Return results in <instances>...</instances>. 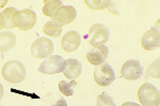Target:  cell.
I'll list each match as a JSON object with an SVG mask.
<instances>
[{"instance_id": "26", "label": "cell", "mask_w": 160, "mask_h": 106, "mask_svg": "<svg viewBox=\"0 0 160 106\" xmlns=\"http://www.w3.org/2000/svg\"><path fill=\"white\" fill-rule=\"evenodd\" d=\"M2 97H3V86H2V84H0V100Z\"/></svg>"}, {"instance_id": "1", "label": "cell", "mask_w": 160, "mask_h": 106, "mask_svg": "<svg viewBox=\"0 0 160 106\" xmlns=\"http://www.w3.org/2000/svg\"><path fill=\"white\" fill-rule=\"evenodd\" d=\"M26 73H27L26 67L19 61H10L2 67L3 79L13 84H17V83L24 81Z\"/></svg>"}, {"instance_id": "12", "label": "cell", "mask_w": 160, "mask_h": 106, "mask_svg": "<svg viewBox=\"0 0 160 106\" xmlns=\"http://www.w3.org/2000/svg\"><path fill=\"white\" fill-rule=\"evenodd\" d=\"M81 37L77 31H69L63 36L61 40V47L66 52H74L80 47Z\"/></svg>"}, {"instance_id": "15", "label": "cell", "mask_w": 160, "mask_h": 106, "mask_svg": "<svg viewBox=\"0 0 160 106\" xmlns=\"http://www.w3.org/2000/svg\"><path fill=\"white\" fill-rule=\"evenodd\" d=\"M62 30H63V27L60 24H58V22L53 21V20L46 22L43 27L44 33L46 35L50 36V37H59L62 33Z\"/></svg>"}, {"instance_id": "4", "label": "cell", "mask_w": 160, "mask_h": 106, "mask_svg": "<svg viewBox=\"0 0 160 106\" xmlns=\"http://www.w3.org/2000/svg\"><path fill=\"white\" fill-rule=\"evenodd\" d=\"M110 37V32L106 25L102 24H94L90 28L89 34L87 38L89 44L93 47H96L99 45H105Z\"/></svg>"}, {"instance_id": "22", "label": "cell", "mask_w": 160, "mask_h": 106, "mask_svg": "<svg viewBox=\"0 0 160 106\" xmlns=\"http://www.w3.org/2000/svg\"><path fill=\"white\" fill-rule=\"evenodd\" d=\"M50 106H68V103H66V101L63 99V98H60L57 102L55 103V104L50 105Z\"/></svg>"}, {"instance_id": "20", "label": "cell", "mask_w": 160, "mask_h": 106, "mask_svg": "<svg viewBox=\"0 0 160 106\" xmlns=\"http://www.w3.org/2000/svg\"><path fill=\"white\" fill-rule=\"evenodd\" d=\"M97 106H117V105L113 102L112 98L106 94H99L98 98H97Z\"/></svg>"}, {"instance_id": "23", "label": "cell", "mask_w": 160, "mask_h": 106, "mask_svg": "<svg viewBox=\"0 0 160 106\" xmlns=\"http://www.w3.org/2000/svg\"><path fill=\"white\" fill-rule=\"evenodd\" d=\"M4 28V17L3 15H2V12L0 13V31Z\"/></svg>"}, {"instance_id": "8", "label": "cell", "mask_w": 160, "mask_h": 106, "mask_svg": "<svg viewBox=\"0 0 160 106\" xmlns=\"http://www.w3.org/2000/svg\"><path fill=\"white\" fill-rule=\"evenodd\" d=\"M143 74V66L137 59H129L121 69V76L128 81H136Z\"/></svg>"}, {"instance_id": "16", "label": "cell", "mask_w": 160, "mask_h": 106, "mask_svg": "<svg viewBox=\"0 0 160 106\" xmlns=\"http://www.w3.org/2000/svg\"><path fill=\"white\" fill-rule=\"evenodd\" d=\"M62 7L61 0H45L43 7V14L48 17H52L59 7Z\"/></svg>"}, {"instance_id": "2", "label": "cell", "mask_w": 160, "mask_h": 106, "mask_svg": "<svg viewBox=\"0 0 160 106\" xmlns=\"http://www.w3.org/2000/svg\"><path fill=\"white\" fill-rule=\"evenodd\" d=\"M138 97L143 106H159L160 94L151 83H144L138 90Z\"/></svg>"}, {"instance_id": "6", "label": "cell", "mask_w": 160, "mask_h": 106, "mask_svg": "<svg viewBox=\"0 0 160 106\" xmlns=\"http://www.w3.org/2000/svg\"><path fill=\"white\" fill-rule=\"evenodd\" d=\"M64 58L60 55H50L38 67V72L44 74H55L63 72Z\"/></svg>"}, {"instance_id": "17", "label": "cell", "mask_w": 160, "mask_h": 106, "mask_svg": "<svg viewBox=\"0 0 160 106\" xmlns=\"http://www.w3.org/2000/svg\"><path fill=\"white\" fill-rule=\"evenodd\" d=\"M18 12L15 7H8L2 12V15L4 17V29L11 30L15 27L14 22H13V17L16 13Z\"/></svg>"}, {"instance_id": "19", "label": "cell", "mask_w": 160, "mask_h": 106, "mask_svg": "<svg viewBox=\"0 0 160 106\" xmlns=\"http://www.w3.org/2000/svg\"><path fill=\"white\" fill-rule=\"evenodd\" d=\"M84 4H87L92 10H102L111 6L109 0H84Z\"/></svg>"}, {"instance_id": "9", "label": "cell", "mask_w": 160, "mask_h": 106, "mask_svg": "<svg viewBox=\"0 0 160 106\" xmlns=\"http://www.w3.org/2000/svg\"><path fill=\"white\" fill-rule=\"evenodd\" d=\"M77 11L72 6H62L56 11L52 16V20L58 24H60L62 27L66 25H69L76 19Z\"/></svg>"}, {"instance_id": "13", "label": "cell", "mask_w": 160, "mask_h": 106, "mask_svg": "<svg viewBox=\"0 0 160 106\" xmlns=\"http://www.w3.org/2000/svg\"><path fill=\"white\" fill-rule=\"evenodd\" d=\"M82 71V65L81 63L76 58H68L64 59V69L63 74L65 77L69 80L77 79Z\"/></svg>"}, {"instance_id": "11", "label": "cell", "mask_w": 160, "mask_h": 106, "mask_svg": "<svg viewBox=\"0 0 160 106\" xmlns=\"http://www.w3.org/2000/svg\"><path fill=\"white\" fill-rule=\"evenodd\" d=\"M142 48L146 51H152L158 49L160 46V34L159 31L155 28H152L144 33L141 38Z\"/></svg>"}, {"instance_id": "5", "label": "cell", "mask_w": 160, "mask_h": 106, "mask_svg": "<svg viewBox=\"0 0 160 106\" xmlns=\"http://www.w3.org/2000/svg\"><path fill=\"white\" fill-rule=\"evenodd\" d=\"M53 44L51 39L45 37L37 38L31 45V55L35 58H45L51 55L53 52Z\"/></svg>"}, {"instance_id": "18", "label": "cell", "mask_w": 160, "mask_h": 106, "mask_svg": "<svg viewBox=\"0 0 160 106\" xmlns=\"http://www.w3.org/2000/svg\"><path fill=\"white\" fill-rule=\"evenodd\" d=\"M77 85L76 81L66 82V81H60L59 83V89H60L61 94L66 95V97H71L74 94V88Z\"/></svg>"}, {"instance_id": "14", "label": "cell", "mask_w": 160, "mask_h": 106, "mask_svg": "<svg viewBox=\"0 0 160 106\" xmlns=\"http://www.w3.org/2000/svg\"><path fill=\"white\" fill-rule=\"evenodd\" d=\"M16 45V36L11 31L0 32V53L12 50Z\"/></svg>"}, {"instance_id": "10", "label": "cell", "mask_w": 160, "mask_h": 106, "mask_svg": "<svg viewBox=\"0 0 160 106\" xmlns=\"http://www.w3.org/2000/svg\"><path fill=\"white\" fill-rule=\"evenodd\" d=\"M109 55V48L105 45L96 46L87 53V59L93 66H99L105 64Z\"/></svg>"}, {"instance_id": "25", "label": "cell", "mask_w": 160, "mask_h": 106, "mask_svg": "<svg viewBox=\"0 0 160 106\" xmlns=\"http://www.w3.org/2000/svg\"><path fill=\"white\" fill-rule=\"evenodd\" d=\"M8 0H0V9H1V7H3L4 6H6V4H8Z\"/></svg>"}, {"instance_id": "21", "label": "cell", "mask_w": 160, "mask_h": 106, "mask_svg": "<svg viewBox=\"0 0 160 106\" xmlns=\"http://www.w3.org/2000/svg\"><path fill=\"white\" fill-rule=\"evenodd\" d=\"M148 74L151 76H155L158 79L159 77V59H156L155 61V63H153L149 65L148 69Z\"/></svg>"}, {"instance_id": "3", "label": "cell", "mask_w": 160, "mask_h": 106, "mask_svg": "<svg viewBox=\"0 0 160 106\" xmlns=\"http://www.w3.org/2000/svg\"><path fill=\"white\" fill-rule=\"evenodd\" d=\"M37 14L32 10H22L18 11L13 17V22L15 27L22 31H29L34 28L37 24Z\"/></svg>"}, {"instance_id": "7", "label": "cell", "mask_w": 160, "mask_h": 106, "mask_svg": "<svg viewBox=\"0 0 160 106\" xmlns=\"http://www.w3.org/2000/svg\"><path fill=\"white\" fill-rule=\"evenodd\" d=\"M94 80L99 86H109L115 80V73L109 64H102L94 70Z\"/></svg>"}, {"instance_id": "24", "label": "cell", "mask_w": 160, "mask_h": 106, "mask_svg": "<svg viewBox=\"0 0 160 106\" xmlns=\"http://www.w3.org/2000/svg\"><path fill=\"white\" fill-rule=\"evenodd\" d=\"M121 106H141V105L137 104V103H133V102H125Z\"/></svg>"}]
</instances>
